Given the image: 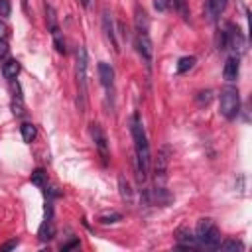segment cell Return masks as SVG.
I'll list each match as a JSON object with an SVG mask.
<instances>
[{
    "label": "cell",
    "mask_w": 252,
    "mask_h": 252,
    "mask_svg": "<svg viewBox=\"0 0 252 252\" xmlns=\"http://www.w3.org/2000/svg\"><path fill=\"white\" fill-rule=\"evenodd\" d=\"M118 187H120V195L124 201H132V189H130V183L124 175L118 177Z\"/></svg>",
    "instance_id": "18"
},
{
    "label": "cell",
    "mask_w": 252,
    "mask_h": 252,
    "mask_svg": "<svg viewBox=\"0 0 252 252\" xmlns=\"http://www.w3.org/2000/svg\"><path fill=\"white\" fill-rule=\"evenodd\" d=\"M224 0H205V14L209 20H217V16L222 12L224 8Z\"/></svg>",
    "instance_id": "15"
},
{
    "label": "cell",
    "mask_w": 252,
    "mask_h": 252,
    "mask_svg": "<svg viewBox=\"0 0 252 252\" xmlns=\"http://www.w3.org/2000/svg\"><path fill=\"white\" fill-rule=\"evenodd\" d=\"M18 244H20L18 240H8L6 244H2V246H0V252H6V250H12V248H16Z\"/></svg>",
    "instance_id": "28"
},
{
    "label": "cell",
    "mask_w": 252,
    "mask_h": 252,
    "mask_svg": "<svg viewBox=\"0 0 252 252\" xmlns=\"http://www.w3.org/2000/svg\"><path fill=\"white\" fill-rule=\"evenodd\" d=\"M102 30H104L106 39H108V41H110V45L114 47V51H118L120 47H118V41H116L114 24H112V16H110V12H108V10H104V12H102Z\"/></svg>",
    "instance_id": "10"
},
{
    "label": "cell",
    "mask_w": 252,
    "mask_h": 252,
    "mask_svg": "<svg viewBox=\"0 0 252 252\" xmlns=\"http://www.w3.org/2000/svg\"><path fill=\"white\" fill-rule=\"evenodd\" d=\"M169 148H161L158 158H156V165H154V175H156V187H163L165 181V171H167V163H169Z\"/></svg>",
    "instance_id": "6"
},
{
    "label": "cell",
    "mask_w": 252,
    "mask_h": 252,
    "mask_svg": "<svg viewBox=\"0 0 252 252\" xmlns=\"http://www.w3.org/2000/svg\"><path fill=\"white\" fill-rule=\"evenodd\" d=\"M53 236H55V224H53L51 213H49V217L43 220V224H41L39 230H37V238H39L41 242H47V240H51Z\"/></svg>",
    "instance_id": "13"
},
{
    "label": "cell",
    "mask_w": 252,
    "mask_h": 252,
    "mask_svg": "<svg viewBox=\"0 0 252 252\" xmlns=\"http://www.w3.org/2000/svg\"><path fill=\"white\" fill-rule=\"evenodd\" d=\"M32 183L37 185V187H45V183H47V173H45L41 167H37V169L32 173Z\"/></svg>",
    "instance_id": "22"
},
{
    "label": "cell",
    "mask_w": 252,
    "mask_h": 252,
    "mask_svg": "<svg viewBox=\"0 0 252 252\" xmlns=\"http://www.w3.org/2000/svg\"><path fill=\"white\" fill-rule=\"evenodd\" d=\"M120 219H122V215H120V213H104V215H100V217H98V220H100L102 224L116 222V220H120Z\"/></svg>",
    "instance_id": "25"
},
{
    "label": "cell",
    "mask_w": 252,
    "mask_h": 252,
    "mask_svg": "<svg viewBox=\"0 0 252 252\" xmlns=\"http://www.w3.org/2000/svg\"><path fill=\"white\" fill-rule=\"evenodd\" d=\"M175 238H177V248H183V250H197L199 248L195 234H191L187 228H179L175 232Z\"/></svg>",
    "instance_id": "9"
},
{
    "label": "cell",
    "mask_w": 252,
    "mask_h": 252,
    "mask_svg": "<svg viewBox=\"0 0 252 252\" xmlns=\"http://www.w3.org/2000/svg\"><path fill=\"white\" fill-rule=\"evenodd\" d=\"M79 246V240L77 238H73L71 242H67V244H61V250L63 252H67V250H71V248H77Z\"/></svg>",
    "instance_id": "30"
},
{
    "label": "cell",
    "mask_w": 252,
    "mask_h": 252,
    "mask_svg": "<svg viewBox=\"0 0 252 252\" xmlns=\"http://www.w3.org/2000/svg\"><path fill=\"white\" fill-rule=\"evenodd\" d=\"M24 100H22V94H14V98H12V114L14 116H24Z\"/></svg>",
    "instance_id": "21"
},
{
    "label": "cell",
    "mask_w": 252,
    "mask_h": 252,
    "mask_svg": "<svg viewBox=\"0 0 252 252\" xmlns=\"http://www.w3.org/2000/svg\"><path fill=\"white\" fill-rule=\"evenodd\" d=\"M211 91H201V93H197V102L203 106V104H209L211 102Z\"/></svg>",
    "instance_id": "26"
},
{
    "label": "cell",
    "mask_w": 252,
    "mask_h": 252,
    "mask_svg": "<svg viewBox=\"0 0 252 252\" xmlns=\"http://www.w3.org/2000/svg\"><path fill=\"white\" fill-rule=\"evenodd\" d=\"M20 132H22V138H24V142H26V144H32V142L35 140V136H37L35 126H33V124H30V122H24V124L20 126Z\"/></svg>",
    "instance_id": "17"
},
{
    "label": "cell",
    "mask_w": 252,
    "mask_h": 252,
    "mask_svg": "<svg viewBox=\"0 0 252 252\" xmlns=\"http://www.w3.org/2000/svg\"><path fill=\"white\" fill-rule=\"evenodd\" d=\"M193 65H195V57H193V55L181 57V59L177 61V73H185V71H189Z\"/></svg>",
    "instance_id": "23"
},
{
    "label": "cell",
    "mask_w": 252,
    "mask_h": 252,
    "mask_svg": "<svg viewBox=\"0 0 252 252\" xmlns=\"http://www.w3.org/2000/svg\"><path fill=\"white\" fill-rule=\"evenodd\" d=\"M240 110V94L236 87H224L220 91V114L228 120H232Z\"/></svg>",
    "instance_id": "4"
},
{
    "label": "cell",
    "mask_w": 252,
    "mask_h": 252,
    "mask_svg": "<svg viewBox=\"0 0 252 252\" xmlns=\"http://www.w3.org/2000/svg\"><path fill=\"white\" fill-rule=\"evenodd\" d=\"M195 238H197L199 246H205V248H209V250H219L220 232H219V228L215 226L213 219H201V220L197 222Z\"/></svg>",
    "instance_id": "3"
},
{
    "label": "cell",
    "mask_w": 252,
    "mask_h": 252,
    "mask_svg": "<svg viewBox=\"0 0 252 252\" xmlns=\"http://www.w3.org/2000/svg\"><path fill=\"white\" fill-rule=\"evenodd\" d=\"M2 73H4L6 79L14 81V79L18 77V73H20V61H16V59H8V61L2 65Z\"/></svg>",
    "instance_id": "16"
},
{
    "label": "cell",
    "mask_w": 252,
    "mask_h": 252,
    "mask_svg": "<svg viewBox=\"0 0 252 252\" xmlns=\"http://www.w3.org/2000/svg\"><path fill=\"white\" fill-rule=\"evenodd\" d=\"M98 79H100L104 89H108V91L112 89V85H114V69L104 61L98 63Z\"/></svg>",
    "instance_id": "11"
},
{
    "label": "cell",
    "mask_w": 252,
    "mask_h": 252,
    "mask_svg": "<svg viewBox=\"0 0 252 252\" xmlns=\"http://www.w3.org/2000/svg\"><path fill=\"white\" fill-rule=\"evenodd\" d=\"M6 30H8V28H6V24H4V22H0V39H4Z\"/></svg>",
    "instance_id": "32"
},
{
    "label": "cell",
    "mask_w": 252,
    "mask_h": 252,
    "mask_svg": "<svg viewBox=\"0 0 252 252\" xmlns=\"http://www.w3.org/2000/svg\"><path fill=\"white\" fill-rule=\"evenodd\" d=\"M220 250H244V244L240 240H224L219 244Z\"/></svg>",
    "instance_id": "24"
},
{
    "label": "cell",
    "mask_w": 252,
    "mask_h": 252,
    "mask_svg": "<svg viewBox=\"0 0 252 252\" xmlns=\"http://www.w3.org/2000/svg\"><path fill=\"white\" fill-rule=\"evenodd\" d=\"M224 33H226V49H232V55L240 57L246 51V39H244L242 32L234 24H226Z\"/></svg>",
    "instance_id": "5"
},
{
    "label": "cell",
    "mask_w": 252,
    "mask_h": 252,
    "mask_svg": "<svg viewBox=\"0 0 252 252\" xmlns=\"http://www.w3.org/2000/svg\"><path fill=\"white\" fill-rule=\"evenodd\" d=\"M154 6H156V10L163 12V10H167V6H169V0H156V2H154Z\"/></svg>",
    "instance_id": "29"
},
{
    "label": "cell",
    "mask_w": 252,
    "mask_h": 252,
    "mask_svg": "<svg viewBox=\"0 0 252 252\" xmlns=\"http://www.w3.org/2000/svg\"><path fill=\"white\" fill-rule=\"evenodd\" d=\"M224 2H226V0H224Z\"/></svg>",
    "instance_id": "34"
},
{
    "label": "cell",
    "mask_w": 252,
    "mask_h": 252,
    "mask_svg": "<svg viewBox=\"0 0 252 252\" xmlns=\"http://www.w3.org/2000/svg\"><path fill=\"white\" fill-rule=\"evenodd\" d=\"M134 22H136V32L138 33H148V28H150V20H148V14L144 8L136 6V16H134Z\"/></svg>",
    "instance_id": "14"
},
{
    "label": "cell",
    "mask_w": 252,
    "mask_h": 252,
    "mask_svg": "<svg viewBox=\"0 0 252 252\" xmlns=\"http://www.w3.org/2000/svg\"><path fill=\"white\" fill-rule=\"evenodd\" d=\"M81 4H83V6H85V8H87V6H89V4H91V0H81Z\"/></svg>",
    "instance_id": "33"
},
{
    "label": "cell",
    "mask_w": 252,
    "mask_h": 252,
    "mask_svg": "<svg viewBox=\"0 0 252 252\" xmlns=\"http://www.w3.org/2000/svg\"><path fill=\"white\" fill-rule=\"evenodd\" d=\"M130 132H132L134 148H136V177L142 183L148 177L152 156H150V144H148V138H146V130H144V124H142L138 114H134L130 118Z\"/></svg>",
    "instance_id": "1"
},
{
    "label": "cell",
    "mask_w": 252,
    "mask_h": 252,
    "mask_svg": "<svg viewBox=\"0 0 252 252\" xmlns=\"http://www.w3.org/2000/svg\"><path fill=\"white\" fill-rule=\"evenodd\" d=\"M10 10H12L10 0H0V16L2 18H8L10 16Z\"/></svg>",
    "instance_id": "27"
},
{
    "label": "cell",
    "mask_w": 252,
    "mask_h": 252,
    "mask_svg": "<svg viewBox=\"0 0 252 252\" xmlns=\"http://www.w3.org/2000/svg\"><path fill=\"white\" fill-rule=\"evenodd\" d=\"M91 136H93V142H94V146L98 148L102 159L106 161V158H108V142H106V136H104L100 124H96V122L91 124Z\"/></svg>",
    "instance_id": "8"
},
{
    "label": "cell",
    "mask_w": 252,
    "mask_h": 252,
    "mask_svg": "<svg viewBox=\"0 0 252 252\" xmlns=\"http://www.w3.org/2000/svg\"><path fill=\"white\" fill-rule=\"evenodd\" d=\"M240 59H238V55H230L226 61H224V69H222V77L226 79V81H234L236 77H238V67H240V63H238Z\"/></svg>",
    "instance_id": "12"
},
{
    "label": "cell",
    "mask_w": 252,
    "mask_h": 252,
    "mask_svg": "<svg viewBox=\"0 0 252 252\" xmlns=\"http://www.w3.org/2000/svg\"><path fill=\"white\" fill-rule=\"evenodd\" d=\"M75 75H77V108L79 112H85L87 108V51L85 47H77L75 53Z\"/></svg>",
    "instance_id": "2"
},
{
    "label": "cell",
    "mask_w": 252,
    "mask_h": 252,
    "mask_svg": "<svg viewBox=\"0 0 252 252\" xmlns=\"http://www.w3.org/2000/svg\"><path fill=\"white\" fill-rule=\"evenodd\" d=\"M51 35H53V43H55V49L59 51V53H67V49H65V39L61 37V33H59V28H53L51 30Z\"/></svg>",
    "instance_id": "20"
},
{
    "label": "cell",
    "mask_w": 252,
    "mask_h": 252,
    "mask_svg": "<svg viewBox=\"0 0 252 252\" xmlns=\"http://www.w3.org/2000/svg\"><path fill=\"white\" fill-rule=\"evenodd\" d=\"M169 2H173V8L179 12V16L183 20H189V2L187 0H169Z\"/></svg>",
    "instance_id": "19"
},
{
    "label": "cell",
    "mask_w": 252,
    "mask_h": 252,
    "mask_svg": "<svg viewBox=\"0 0 252 252\" xmlns=\"http://www.w3.org/2000/svg\"><path fill=\"white\" fill-rule=\"evenodd\" d=\"M8 55V43L6 39H0V59H4Z\"/></svg>",
    "instance_id": "31"
},
{
    "label": "cell",
    "mask_w": 252,
    "mask_h": 252,
    "mask_svg": "<svg viewBox=\"0 0 252 252\" xmlns=\"http://www.w3.org/2000/svg\"><path fill=\"white\" fill-rule=\"evenodd\" d=\"M136 49L142 55V59L146 61V67L150 69L152 65V57H154V47H152V39L148 33H138L136 35Z\"/></svg>",
    "instance_id": "7"
}]
</instances>
